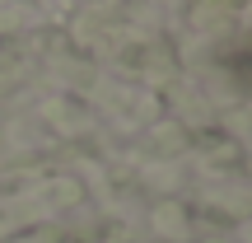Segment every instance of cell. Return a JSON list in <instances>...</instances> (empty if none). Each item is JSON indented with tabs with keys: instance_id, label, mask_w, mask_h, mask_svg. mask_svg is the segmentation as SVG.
<instances>
[{
	"instance_id": "1",
	"label": "cell",
	"mask_w": 252,
	"mask_h": 243,
	"mask_svg": "<svg viewBox=\"0 0 252 243\" xmlns=\"http://www.w3.org/2000/svg\"><path fill=\"white\" fill-rule=\"evenodd\" d=\"M224 66L234 70V80L243 84V94H252V56H243V52H238V56H224Z\"/></svg>"
}]
</instances>
